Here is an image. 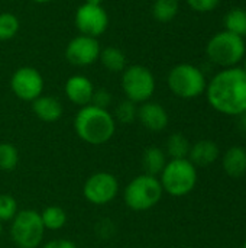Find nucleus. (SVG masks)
<instances>
[{"mask_svg": "<svg viewBox=\"0 0 246 248\" xmlns=\"http://www.w3.org/2000/svg\"><path fill=\"white\" fill-rule=\"evenodd\" d=\"M209 105L226 116H241L246 112V71L242 67L222 68L206 86Z\"/></svg>", "mask_w": 246, "mask_h": 248, "instance_id": "1", "label": "nucleus"}, {"mask_svg": "<svg viewBox=\"0 0 246 248\" xmlns=\"http://www.w3.org/2000/svg\"><path fill=\"white\" fill-rule=\"evenodd\" d=\"M74 129L81 141L91 145H101L115 135L116 121L107 109L87 105L77 112Z\"/></svg>", "mask_w": 246, "mask_h": 248, "instance_id": "2", "label": "nucleus"}, {"mask_svg": "<svg viewBox=\"0 0 246 248\" xmlns=\"http://www.w3.org/2000/svg\"><path fill=\"white\" fill-rule=\"evenodd\" d=\"M158 179L164 193L174 198H183L194 190L199 173L197 167L188 158H178L167 161Z\"/></svg>", "mask_w": 246, "mask_h": 248, "instance_id": "3", "label": "nucleus"}, {"mask_svg": "<svg viewBox=\"0 0 246 248\" xmlns=\"http://www.w3.org/2000/svg\"><path fill=\"white\" fill-rule=\"evenodd\" d=\"M206 55L220 68L238 67L246 57L245 39L223 29L209 39Z\"/></svg>", "mask_w": 246, "mask_h": 248, "instance_id": "4", "label": "nucleus"}, {"mask_svg": "<svg viewBox=\"0 0 246 248\" xmlns=\"http://www.w3.org/2000/svg\"><path fill=\"white\" fill-rule=\"evenodd\" d=\"M162 195L164 190L159 179L144 173L141 176L133 177L125 187L123 201L129 209L144 212L157 206L162 199Z\"/></svg>", "mask_w": 246, "mask_h": 248, "instance_id": "5", "label": "nucleus"}, {"mask_svg": "<svg viewBox=\"0 0 246 248\" xmlns=\"http://www.w3.org/2000/svg\"><path fill=\"white\" fill-rule=\"evenodd\" d=\"M168 89L180 99H196L206 92L207 78L202 68L190 62L174 65L167 77Z\"/></svg>", "mask_w": 246, "mask_h": 248, "instance_id": "6", "label": "nucleus"}, {"mask_svg": "<svg viewBox=\"0 0 246 248\" xmlns=\"http://www.w3.org/2000/svg\"><path fill=\"white\" fill-rule=\"evenodd\" d=\"M122 90L128 100L133 103H145L155 93L157 81L152 71L141 64L128 65L122 73Z\"/></svg>", "mask_w": 246, "mask_h": 248, "instance_id": "7", "label": "nucleus"}, {"mask_svg": "<svg viewBox=\"0 0 246 248\" xmlns=\"http://www.w3.org/2000/svg\"><path fill=\"white\" fill-rule=\"evenodd\" d=\"M45 227L41 214L33 209H23L12 219L10 235L19 248H38L43 240Z\"/></svg>", "mask_w": 246, "mask_h": 248, "instance_id": "8", "label": "nucleus"}, {"mask_svg": "<svg viewBox=\"0 0 246 248\" xmlns=\"http://www.w3.org/2000/svg\"><path fill=\"white\" fill-rule=\"evenodd\" d=\"M119 192V182L115 174L107 171H99L91 174L83 187L84 198L97 206L110 203Z\"/></svg>", "mask_w": 246, "mask_h": 248, "instance_id": "9", "label": "nucleus"}, {"mask_svg": "<svg viewBox=\"0 0 246 248\" xmlns=\"http://www.w3.org/2000/svg\"><path fill=\"white\" fill-rule=\"evenodd\" d=\"M43 77L42 74L30 67H19L10 77V89L13 94L23 102H33L43 92Z\"/></svg>", "mask_w": 246, "mask_h": 248, "instance_id": "10", "label": "nucleus"}, {"mask_svg": "<svg viewBox=\"0 0 246 248\" xmlns=\"http://www.w3.org/2000/svg\"><path fill=\"white\" fill-rule=\"evenodd\" d=\"M75 26L81 35L99 38L109 28V15L103 6L94 4H81L75 10Z\"/></svg>", "mask_w": 246, "mask_h": 248, "instance_id": "11", "label": "nucleus"}, {"mask_svg": "<svg viewBox=\"0 0 246 248\" xmlns=\"http://www.w3.org/2000/svg\"><path fill=\"white\" fill-rule=\"evenodd\" d=\"M100 51L101 46L97 38L80 33L67 44L65 58L75 67H87L99 61Z\"/></svg>", "mask_w": 246, "mask_h": 248, "instance_id": "12", "label": "nucleus"}, {"mask_svg": "<svg viewBox=\"0 0 246 248\" xmlns=\"http://www.w3.org/2000/svg\"><path fill=\"white\" fill-rule=\"evenodd\" d=\"M142 126L151 132H161L168 126L170 118L165 108L157 102H145L138 108V118Z\"/></svg>", "mask_w": 246, "mask_h": 248, "instance_id": "13", "label": "nucleus"}, {"mask_svg": "<svg viewBox=\"0 0 246 248\" xmlns=\"http://www.w3.org/2000/svg\"><path fill=\"white\" fill-rule=\"evenodd\" d=\"M64 92H65L67 99L71 103L83 108V106H87L91 103L94 86L88 77H86L83 74H74L67 78Z\"/></svg>", "mask_w": 246, "mask_h": 248, "instance_id": "14", "label": "nucleus"}, {"mask_svg": "<svg viewBox=\"0 0 246 248\" xmlns=\"http://www.w3.org/2000/svg\"><path fill=\"white\" fill-rule=\"evenodd\" d=\"M220 157L219 145L212 140H200L194 142L188 153V160L196 167H209Z\"/></svg>", "mask_w": 246, "mask_h": 248, "instance_id": "15", "label": "nucleus"}, {"mask_svg": "<svg viewBox=\"0 0 246 248\" xmlns=\"http://www.w3.org/2000/svg\"><path fill=\"white\" fill-rule=\"evenodd\" d=\"M32 110L42 122L54 124L62 116V103L55 97L49 94H41L38 99L32 102Z\"/></svg>", "mask_w": 246, "mask_h": 248, "instance_id": "16", "label": "nucleus"}, {"mask_svg": "<svg viewBox=\"0 0 246 248\" xmlns=\"http://www.w3.org/2000/svg\"><path fill=\"white\" fill-rule=\"evenodd\" d=\"M222 169L232 179H241L246 174V150L233 145L222 155Z\"/></svg>", "mask_w": 246, "mask_h": 248, "instance_id": "17", "label": "nucleus"}, {"mask_svg": "<svg viewBox=\"0 0 246 248\" xmlns=\"http://www.w3.org/2000/svg\"><path fill=\"white\" fill-rule=\"evenodd\" d=\"M167 164V154L159 147H148L142 155V166L145 174L159 177Z\"/></svg>", "mask_w": 246, "mask_h": 248, "instance_id": "18", "label": "nucleus"}, {"mask_svg": "<svg viewBox=\"0 0 246 248\" xmlns=\"http://www.w3.org/2000/svg\"><path fill=\"white\" fill-rule=\"evenodd\" d=\"M99 61L110 73H123V70L128 67V60H126L125 52L116 46L103 48L100 51Z\"/></svg>", "mask_w": 246, "mask_h": 248, "instance_id": "19", "label": "nucleus"}, {"mask_svg": "<svg viewBox=\"0 0 246 248\" xmlns=\"http://www.w3.org/2000/svg\"><path fill=\"white\" fill-rule=\"evenodd\" d=\"M225 31L235 33L241 38H246V9L232 7L223 17Z\"/></svg>", "mask_w": 246, "mask_h": 248, "instance_id": "20", "label": "nucleus"}, {"mask_svg": "<svg viewBox=\"0 0 246 248\" xmlns=\"http://www.w3.org/2000/svg\"><path fill=\"white\" fill-rule=\"evenodd\" d=\"M191 144L187 140L186 135L181 132H174L168 137L167 140V147H165V154L171 160H178V158H188Z\"/></svg>", "mask_w": 246, "mask_h": 248, "instance_id": "21", "label": "nucleus"}, {"mask_svg": "<svg viewBox=\"0 0 246 248\" xmlns=\"http://www.w3.org/2000/svg\"><path fill=\"white\" fill-rule=\"evenodd\" d=\"M39 214L42 224L48 231H59L67 224V212L59 206H48Z\"/></svg>", "mask_w": 246, "mask_h": 248, "instance_id": "22", "label": "nucleus"}, {"mask_svg": "<svg viewBox=\"0 0 246 248\" xmlns=\"http://www.w3.org/2000/svg\"><path fill=\"white\" fill-rule=\"evenodd\" d=\"M180 10L178 0H155L152 4V16L161 23L171 22Z\"/></svg>", "mask_w": 246, "mask_h": 248, "instance_id": "23", "label": "nucleus"}, {"mask_svg": "<svg viewBox=\"0 0 246 248\" xmlns=\"http://www.w3.org/2000/svg\"><path fill=\"white\" fill-rule=\"evenodd\" d=\"M20 29V20L10 12L0 13V41H9L17 35Z\"/></svg>", "mask_w": 246, "mask_h": 248, "instance_id": "24", "label": "nucleus"}, {"mask_svg": "<svg viewBox=\"0 0 246 248\" xmlns=\"http://www.w3.org/2000/svg\"><path fill=\"white\" fill-rule=\"evenodd\" d=\"M19 163V153L14 145L9 142H0V170L13 171Z\"/></svg>", "mask_w": 246, "mask_h": 248, "instance_id": "25", "label": "nucleus"}, {"mask_svg": "<svg viewBox=\"0 0 246 248\" xmlns=\"http://www.w3.org/2000/svg\"><path fill=\"white\" fill-rule=\"evenodd\" d=\"M115 121H119L120 124H132L138 118V105L132 100H122L113 115Z\"/></svg>", "mask_w": 246, "mask_h": 248, "instance_id": "26", "label": "nucleus"}, {"mask_svg": "<svg viewBox=\"0 0 246 248\" xmlns=\"http://www.w3.org/2000/svg\"><path fill=\"white\" fill-rule=\"evenodd\" d=\"M17 212L16 199L10 195H0V222L12 221Z\"/></svg>", "mask_w": 246, "mask_h": 248, "instance_id": "27", "label": "nucleus"}, {"mask_svg": "<svg viewBox=\"0 0 246 248\" xmlns=\"http://www.w3.org/2000/svg\"><path fill=\"white\" fill-rule=\"evenodd\" d=\"M190 9L197 13H210L216 7H219L222 0H186Z\"/></svg>", "mask_w": 246, "mask_h": 248, "instance_id": "28", "label": "nucleus"}, {"mask_svg": "<svg viewBox=\"0 0 246 248\" xmlns=\"http://www.w3.org/2000/svg\"><path fill=\"white\" fill-rule=\"evenodd\" d=\"M112 93L106 89H94L93 97H91V103L93 106L101 108V109H107L112 105Z\"/></svg>", "mask_w": 246, "mask_h": 248, "instance_id": "29", "label": "nucleus"}, {"mask_svg": "<svg viewBox=\"0 0 246 248\" xmlns=\"http://www.w3.org/2000/svg\"><path fill=\"white\" fill-rule=\"evenodd\" d=\"M42 248H77V246L70 240H52L48 241Z\"/></svg>", "mask_w": 246, "mask_h": 248, "instance_id": "30", "label": "nucleus"}, {"mask_svg": "<svg viewBox=\"0 0 246 248\" xmlns=\"http://www.w3.org/2000/svg\"><path fill=\"white\" fill-rule=\"evenodd\" d=\"M87 4H94V6H101L103 0H86Z\"/></svg>", "mask_w": 246, "mask_h": 248, "instance_id": "31", "label": "nucleus"}, {"mask_svg": "<svg viewBox=\"0 0 246 248\" xmlns=\"http://www.w3.org/2000/svg\"><path fill=\"white\" fill-rule=\"evenodd\" d=\"M33 3H38V4H45V3H51L54 0H32Z\"/></svg>", "mask_w": 246, "mask_h": 248, "instance_id": "32", "label": "nucleus"}, {"mask_svg": "<svg viewBox=\"0 0 246 248\" xmlns=\"http://www.w3.org/2000/svg\"><path fill=\"white\" fill-rule=\"evenodd\" d=\"M242 116V126H244V129L246 131V112L244 115H241Z\"/></svg>", "mask_w": 246, "mask_h": 248, "instance_id": "33", "label": "nucleus"}, {"mask_svg": "<svg viewBox=\"0 0 246 248\" xmlns=\"http://www.w3.org/2000/svg\"><path fill=\"white\" fill-rule=\"evenodd\" d=\"M242 68H244V70H245V71H246V57H245V58H244V67H242Z\"/></svg>", "mask_w": 246, "mask_h": 248, "instance_id": "34", "label": "nucleus"}, {"mask_svg": "<svg viewBox=\"0 0 246 248\" xmlns=\"http://www.w3.org/2000/svg\"><path fill=\"white\" fill-rule=\"evenodd\" d=\"M1 231H3V227H1V222H0V237H1Z\"/></svg>", "mask_w": 246, "mask_h": 248, "instance_id": "35", "label": "nucleus"}, {"mask_svg": "<svg viewBox=\"0 0 246 248\" xmlns=\"http://www.w3.org/2000/svg\"><path fill=\"white\" fill-rule=\"evenodd\" d=\"M242 248H246V241H245V243H244V246H242Z\"/></svg>", "mask_w": 246, "mask_h": 248, "instance_id": "36", "label": "nucleus"}]
</instances>
